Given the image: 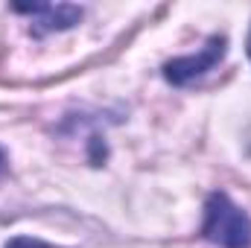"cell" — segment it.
<instances>
[{
	"label": "cell",
	"mask_w": 251,
	"mask_h": 248,
	"mask_svg": "<svg viewBox=\"0 0 251 248\" xmlns=\"http://www.w3.org/2000/svg\"><path fill=\"white\" fill-rule=\"evenodd\" d=\"M3 248H62V246H53L47 240H38V237H12Z\"/></svg>",
	"instance_id": "277c9868"
},
{
	"label": "cell",
	"mask_w": 251,
	"mask_h": 248,
	"mask_svg": "<svg viewBox=\"0 0 251 248\" xmlns=\"http://www.w3.org/2000/svg\"><path fill=\"white\" fill-rule=\"evenodd\" d=\"M199 234L219 248H251V216L228 193H210Z\"/></svg>",
	"instance_id": "6da1fadb"
},
{
	"label": "cell",
	"mask_w": 251,
	"mask_h": 248,
	"mask_svg": "<svg viewBox=\"0 0 251 248\" xmlns=\"http://www.w3.org/2000/svg\"><path fill=\"white\" fill-rule=\"evenodd\" d=\"M225 53H228L225 35H210L199 53L178 56V59H173V62L164 64V79H167L170 85H178V88H181V85H190V82L201 79L207 70H213L216 64L225 59Z\"/></svg>",
	"instance_id": "7a4b0ae2"
},
{
	"label": "cell",
	"mask_w": 251,
	"mask_h": 248,
	"mask_svg": "<svg viewBox=\"0 0 251 248\" xmlns=\"http://www.w3.org/2000/svg\"><path fill=\"white\" fill-rule=\"evenodd\" d=\"M6 170H9V158H6V152L0 149V175H6Z\"/></svg>",
	"instance_id": "5b68a950"
},
{
	"label": "cell",
	"mask_w": 251,
	"mask_h": 248,
	"mask_svg": "<svg viewBox=\"0 0 251 248\" xmlns=\"http://www.w3.org/2000/svg\"><path fill=\"white\" fill-rule=\"evenodd\" d=\"M21 15L32 18V32L35 35H47V32H62L70 29L82 21V6L73 3H15L12 6Z\"/></svg>",
	"instance_id": "3957f363"
},
{
	"label": "cell",
	"mask_w": 251,
	"mask_h": 248,
	"mask_svg": "<svg viewBox=\"0 0 251 248\" xmlns=\"http://www.w3.org/2000/svg\"><path fill=\"white\" fill-rule=\"evenodd\" d=\"M246 50H249V59H251V29H249V41H246Z\"/></svg>",
	"instance_id": "8992f818"
}]
</instances>
